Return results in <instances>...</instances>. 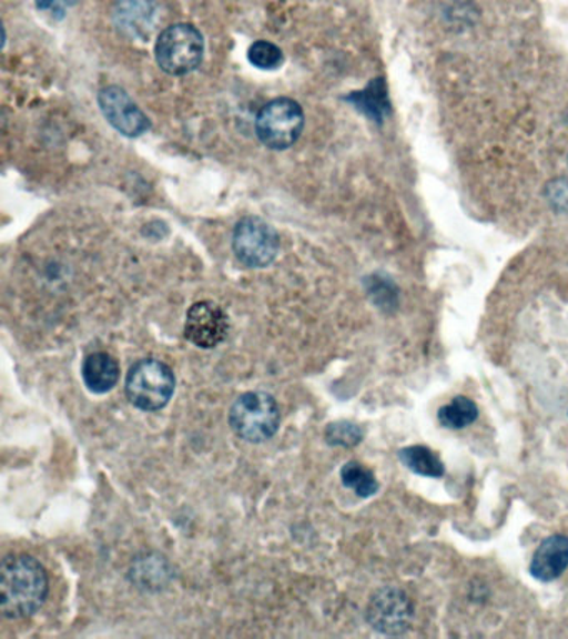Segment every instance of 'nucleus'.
I'll return each instance as SVG.
<instances>
[{
    "mask_svg": "<svg viewBox=\"0 0 568 639\" xmlns=\"http://www.w3.org/2000/svg\"><path fill=\"white\" fill-rule=\"evenodd\" d=\"M174 392V372L168 363L158 358L139 359L125 376L129 402L144 412H159L164 408Z\"/></svg>",
    "mask_w": 568,
    "mask_h": 639,
    "instance_id": "3",
    "label": "nucleus"
},
{
    "mask_svg": "<svg viewBox=\"0 0 568 639\" xmlns=\"http://www.w3.org/2000/svg\"><path fill=\"white\" fill-rule=\"evenodd\" d=\"M398 458L404 463L405 468L410 469L415 475L427 476V478H442L445 475L444 463L427 446H407L398 452Z\"/></svg>",
    "mask_w": 568,
    "mask_h": 639,
    "instance_id": "13",
    "label": "nucleus"
},
{
    "mask_svg": "<svg viewBox=\"0 0 568 639\" xmlns=\"http://www.w3.org/2000/svg\"><path fill=\"white\" fill-rule=\"evenodd\" d=\"M229 333L227 313L217 303H194L185 316L184 335L192 345L202 349L215 348L221 345Z\"/></svg>",
    "mask_w": 568,
    "mask_h": 639,
    "instance_id": "8",
    "label": "nucleus"
},
{
    "mask_svg": "<svg viewBox=\"0 0 568 639\" xmlns=\"http://www.w3.org/2000/svg\"><path fill=\"white\" fill-rule=\"evenodd\" d=\"M568 568V538L554 535L545 538L534 552L530 575L538 581L550 582L560 578Z\"/></svg>",
    "mask_w": 568,
    "mask_h": 639,
    "instance_id": "10",
    "label": "nucleus"
},
{
    "mask_svg": "<svg viewBox=\"0 0 568 639\" xmlns=\"http://www.w3.org/2000/svg\"><path fill=\"white\" fill-rule=\"evenodd\" d=\"M342 483L345 488H351L361 498H371L378 491V481L371 469L362 463L348 462L341 469Z\"/></svg>",
    "mask_w": 568,
    "mask_h": 639,
    "instance_id": "15",
    "label": "nucleus"
},
{
    "mask_svg": "<svg viewBox=\"0 0 568 639\" xmlns=\"http://www.w3.org/2000/svg\"><path fill=\"white\" fill-rule=\"evenodd\" d=\"M229 425L232 432L245 442H267L281 426V408L277 399L271 393H244L231 406Z\"/></svg>",
    "mask_w": 568,
    "mask_h": 639,
    "instance_id": "2",
    "label": "nucleus"
},
{
    "mask_svg": "<svg viewBox=\"0 0 568 639\" xmlns=\"http://www.w3.org/2000/svg\"><path fill=\"white\" fill-rule=\"evenodd\" d=\"M362 438H364V432H362L361 426L351 422L332 423L325 429V439H327L328 445L351 448V446L358 445Z\"/></svg>",
    "mask_w": 568,
    "mask_h": 639,
    "instance_id": "17",
    "label": "nucleus"
},
{
    "mask_svg": "<svg viewBox=\"0 0 568 639\" xmlns=\"http://www.w3.org/2000/svg\"><path fill=\"white\" fill-rule=\"evenodd\" d=\"M65 0H38V7L42 10H58Z\"/></svg>",
    "mask_w": 568,
    "mask_h": 639,
    "instance_id": "19",
    "label": "nucleus"
},
{
    "mask_svg": "<svg viewBox=\"0 0 568 639\" xmlns=\"http://www.w3.org/2000/svg\"><path fill=\"white\" fill-rule=\"evenodd\" d=\"M442 426L450 429H462L470 426L478 418V408L467 396H455L448 405L442 406L437 413Z\"/></svg>",
    "mask_w": 568,
    "mask_h": 639,
    "instance_id": "14",
    "label": "nucleus"
},
{
    "mask_svg": "<svg viewBox=\"0 0 568 639\" xmlns=\"http://www.w3.org/2000/svg\"><path fill=\"white\" fill-rule=\"evenodd\" d=\"M204 59V37L191 23H175L159 36L155 60L169 75H187Z\"/></svg>",
    "mask_w": 568,
    "mask_h": 639,
    "instance_id": "4",
    "label": "nucleus"
},
{
    "mask_svg": "<svg viewBox=\"0 0 568 639\" xmlns=\"http://www.w3.org/2000/svg\"><path fill=\"white\" fill-rule=\"evenodd\" d=\"M121 368L114 356L105 352L91 353L82 363V378L89 392L104 395L118 385Z\"/></svg>",
    "mask_w": 568,
    "mask_h": 639,
    "instance_id": "11",
    "label": "nucleus"
},
{
    "mask_svg": "<svg viewBox=\"0 0 568 639\" xmlns=\"http://www.w3.org/2000/svg\"><path fill=\"white\" fill-rule=\"evenodd\" d=\"M232 248L239 262L248 268H264L277 258L281 236L264 220L245 216L235 226Z\"/></svg>",
    "mask_w": 568,
    "mask_h": 639,
    "instance_id": "6",
    "label": "nucleus"
},
{
    "mask_svg": "<svg viewBox=\"0 0 568 639\" xmlns=\"http://www.w3.org/2000/svg\"><path fill=\"white\" fill-rule=\"evenodd\" d=\"M99 105L108 122L125 136H139L148 132L151 122L148 115L135 105L124 89L118 85L105 87L99 92Z\"/></svg>",
    "mask_w": 568,
    "mask_h": 639,
    "instance_id": "9",
    "label": "nucleus"
},
{
    "mask_svg": "<svg viewBox=\"0 0 568 639\" xmlns=\"http://www.w3.org/2000/svg\"><path fill=\"white\" fill-rule=\"evenodd\" d=\"M415 608L407 592L395 586H385L374 592L365 611L368 625L387 636H400L410 629Z\"/></svg>",
    "mask_w": 568,
    "mask_h": 639,
    "instance_id": "7",
    "label": "nucleus"
},
{
    "mask_svg": "<svg viewBox=\"0 0 568 639\" xmlns=\"http://www.w3.org/2000/svg\"><path fill=\"white\" fill-rule=\"evenodd\" d=\"M305 116L301 103L281 97L262 106L255 120V132L265 146L285 150L294 145L304 130Z\"/></svg>",
    "mask_w": 568,
    "mask_h": 639,
    "instance_id": "5",
    "label": "nucleus"
},
{
    "mask_svg": "<svg viewBox=\"0 0 568 639\" xmlns=\"http://www.w3.org/2000/svg\"><path fill=\"white\" fill-rule=\"evenodd\" d=\"M547 199L557 210H568V180L558 179L547 186Z\"/></svg>",
    "mask_w": 568,
    "mask_h": 639,
    "instance_id": "18",
    "label": "nucleus"
},
{
    "mask_svg": "<svg viewBox=\"0 0 568 639\" xmlns=\"http://www.w3.org/2000/svg\"><path fill=\"white\" fill-rule=\"evenodd\" d=\"M248 60L257 69L274 70L284 62V53L275 43L267 42V40H257L248 49Z\"/></svg>",
    "mask_w": 568,
    "mask_h": 639,
    "instance_id": "16",
    "label": "nucleus"
},
{
    "mask_svg": "<svg viewBox=\"0 0 568 639\" xmlns=\"http://www.w3.org/2000/svg\"><path fill=\"white\" fill-rule=\"evenodd\" d=\"M114 19L119 29L129 36H144L154 19V3L151 0H119Z\"/></svg>",
    "mask_w": 568,
    "mask_h": 639,
    "instance_id": "12",
    "label": "nucleus"
},
{
    "mask_svg": "<svg viewBox=\"0 0 568 639\" xmlns=\"http://www.w3.org/2000/svg\"><path fill=\"white\" fill-rule=\"evenodd\" d=\"M48 595V571L34 556H6L0 566V608L6 618L24 619L36 615Z\"/></svg>",
    "mask_w": 568,
    "mask_h": 639,
    "instance_id": "1",
    "label": "nucleus"
}]
</instances>
